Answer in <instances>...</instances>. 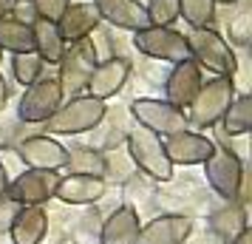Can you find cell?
<instances>
[{
	"instance_id": "1",
	"label": "cell",
	"mask_w": 252,
	"mask_h": 244,
	"mask_svg": "<svg viewBox=\"0 0 252 244\" xmlns=\"http://www.w3.org/2000/svg\"><path fill=\"white\" fill-rule=\"evenodd\" d=\"M105 116H108L105 103L94 100L88 94H80V97L63 100V105L43 122V131L48 137H54V139L57 137H77V134L94 131Z\"/></svg>"
},
{
	"instance_id": "2",
	"label": "cell",
	"mask_w": 252,
	"mask_h": 244,
	"mask_svg": "<svg viewBox=\"0 0 252 244\" xmlns=\"http://www.w3.org/2000/svg\"><path fill=\"white\" fill-rule=\"evenodd\" d=\"M184 37H187L190 60L201 71H210L216 77H232L238 71L235 48L229 46L216 29H190Z\"/></svg>"
},
{
	"instance_id": "3",
	"label": "cell",
	"mask_w": 252,
	"mask_h": 244,
	"mask_svg": "<svg viewBox=\"0 0 252 244\" xmlns=\"http://www.w3.org/2000/svg\"><path fill=\"white\" fill-rule=\"evenodd\" d=\"M125 145H127V156L142 176H148L153 182H170L173 179V165L164 153V139L156 137L153 131L133 125L125 134Z\"/></svg>"
},
{
	"instance_id": "4",
	"label": "cell",
	"mask_w": 252,
	"mask_h": 244,
	"mask_svg": "<svg viewBox=\"0 0 252 244\" xmlns=\"http://www.w3.org/2000/svg\"><path fill=\"white\" fill-rule=\"evenodd\" d=\"M235 97L238 94H235L232 77H213V80L201 82V88L193 97V103L184 108L187 128L190 125L193 128H213V125H218Z\"/></svg>"
},
{
	"instance_id": "5",
	"label": "cell",
	"mask_w": 252,
	"mask_h": 244,
	"mask_svg": "<svg viewBox=\"0 0 252 244\" xmlns=\"http://www.w3.org/2000/svg\"><path fill=\"white\" fill-rule=\"evenodd\" d=\"M133 48L139 54L159 63H184L190 60V48H187V37L176 32L173 26H148L142 32H133Z\"/></svg>"
},
{
	"instance_id": "6",
	"label": "cell",
	"mask_w": 252,
	"mask_h": 244,
	"mask_svg": "<svg viewBox=\"0 0 252 244\" xmlns=\"http://www.w3.org/2000/svg\"><path fill=\"white\" fill-rule=\"evenodd\" d=\"M130 116H133L136 125L153 131L161 139L179 134V131H187L184 111H179L167 100H156V97H139V100H133L130 103Z\"/></svg>"
},
{
	"instance_id": "7",
	"label": "cell",
	"mask_w": 252,
	"mask_h": 244,
	"mask_svg": "<svg viewBox=\"0 0 252 244\" xmlns=\"http://www.w3.org/2000/svg\"><path fill=\"white\" fill-rule=\"evenodd\" d=\"M204 176L210 187L216 190L221 199L227 202H238L241 196V182L247 176V165L241 162L238 153H232L229 148H218L210 153V159L204 162Z\"/></svg>"
},
{
	"instance_id": "8",
	"label": "cell",
	"mask_w": 252,
	"mask_h": 244,
	"mask_svg": "<svg viewBox=\"0 0 252 244\" xmlns=\"http://www.w3.org/2000/svg\"><path fill=\"white\" fill-rule=\"evenodd\" d=\"M63 88H60L57 77H40L37 82L26 85L20 105H17V116L26 125H43L48 116L63 105Z\"/></svg>"
},
{
	"instance_id": "9",
	"label": "cell",
	"mask_w": 252,
	"mask_h": 244,
	"mask_svg": "<svg viewBox=\"0 0 252 244\" xmlns=\"http://www.w3.org/2000/svg\"><path fill=\"white\" fill-rule=\"evenodd\" d=\"M57 66H60L57 82H60V88H63V97L71 100V97L85 94L88 80H91L94 69H96V60H94V54L88 51L85 40H80V43L65 46V51H63V57H60Z\"/></svg>"
},
{
	"instance_id": "10",
	"label": "cell",
	"mask_w": 252,
	"mask_h": 244,
	"mask_svg": "<svg viewBox=\"0 0 252 244\" xmlns=\"http://www.w3.org/2000/svg\"><path fill=\"white\" fill-rule=\"evenodd\" d=\"M60 185V171H34L26 168L23 174H17L9 185V196L20 208H43L48 199H54Z\"/></svg>"
},
{
	"instance_id": "11",
	"label": "cell",
	"mask_w": 252,
	"mask_h": 244,
	"mask_svg": "<svg viewBox=\"0 0 252 244\" xmlns=\"http://www.w3.org/2000/svg\"><path fill=\"white\" fill-rule=\"evenodd\" d=\"M17 153H20L26 168H34V171H63L68 148L60 139L48 137V134H34V137H26V139L17 142Z\"/></svg>"
},
{
	"instance_id": "12",
	"label": "cell",
	"mask_w": 252,
	"mask_h": 244,
	"mask_svg": "<svg viewBox=\"0 0 252 244\" xmlns=\"http://www.w3.org/2000/svg\"><path fill=\"white\" fill-rule=\"evenodd\" d=\"M216 151V142L204 137V134H195V131H179V134H173V137H164V153H167V159L170 165H184V168H190V165H204L210 159V153Z\"/></svg>"
},
{
	"instance_id": "13",
	"label": "cell",
	"mask_w": 252,
	"mask_h": 244,
	"mask_svg": "<svg viewBox=\"0 0 252 244\" xmlns=\"http://www.w3.org/2000/svg\"><path fill=\"white\" fill-rule=\"evenodd\" d=\"M193 233V219L182 213H164L139 227L136 244H184Z\"/></svg>"
},
{
	"instance_id": "14",
	"label": "cell",
	"mask_w": 252,
	"mask_h": 244,
	"mask_svg": "<svg viewBox=\"0 0 252 244\" xmlns=\"http://www.w3.org/2000/svg\"><path fill=\"white\" fill-rule=\"evenodd\" d=\"M130 60L127 57H111L105 60V63H96V69H94L91 80H88V88H85V94L88 97H94V100H99V103H105V100H111V97H116V94L125 88L127 77H130Z\"/></svg>"
},
{
	"instance_id": "15",
	"label": "cell",
	"mask_w": 252,
	"mask_h": 244,
	"mask_svg": "<svg viewBox=\"0 0 252 244\" xmlns=\"http://www.w3.org/2000/svg\"><path fill=\"white\" fill-rule=\"evenodd\" d=\"M201 82H204V71L198 69L193 60L176 63L170 69V74L164 77V100L170 105H176L179 111H184L193 103V97L198 94Z\"/></svg>"
},
{
	"instance_id": "16",
	"label": "cell",
	"mask_w": 252,
	"mask_h": 244,
	"mask_svg": "<svg viewBox=\"0 0 252 244\" xmlns=\"http://www.w3.org/2000/svg\"><path fill=\"white\" fill-rule=\"evenodd\" d=\"M99 20L114 29H125V32H142L148 29V12L142 0H91Z\"/></svg>"
},
{
	"instance_id": "17",
	"label": "cell",
	"mask_w": 252,
	"mask_h": 244,
	"mask_svg": "<svg viewBox=\"0 0 252 244\" xmlns=\"http://www.w3.org/2000/svg\"><path fill=\"white\" fill-rule=\"evenodd\" d=\"M105 179L99 176H74L65 174L60 176V185L54 199H60L63 205H71V208H82V205H96L99 199L105 196Z\"/></svg>"
},
{
	"instance_id": "18",
	"label": "cell",
	"mask_w": 252,
	"mask_h": 244,
	"mask_svg": "<svg viewBox=\"0 0 252 244\" xmlns=\"http://www.w3.org/2000/svg\"><path fill=\"white\" fill-rule=\"evenodd\" d=\"M99 23L102 20H99V14H96L91 0L88 3H71L68 9L63 12V17L57 20V32L65 40V46H71V43L85 40Z\"/></svg>"
},
{
	"instance_id": "19",
	"label": "cell",
	"mask_w": 252,
	"mask_h": 244,
	"mask_svg": "<svg viewBox=\"0 0 252 244\" xmlns=\"http://www.w3.org/2000/svg\"><path fill=\"white\" fill-rule=\"evenodd\" d=\"M139 227H142V221H139L136 208L122 205V208H116L114 213L102 221V227H99V242L96 244H136Z\"/></svg>"
},
{
	"instance_id": "20",
	"label": "cell",
	"mask_w": 252,
	"mask_h": 244,
	"mask_svg": "<svg viewBox=\"0 0 252 244\" xmlns=\"http://www.w3.org/2000/svg\"><path fill=\"white\" fill-rule=\"evenodd\" d=\"M48 233V213L43 208H20L17 219L9 227L12 244H43Z\"/></svg>"
},
{
	"instance_id": "21",
	"label": "cell",
	"mask_w": 252,
	"mask_h": 244,
	"mask_svg": "<svg viewBox=\"0 0 252 244\" xmlns=\"http://www.w3.org/2000/svg\"><path fill=\"white\" fill-rule=\"evenodd\" d=\"M32 32H34V54L43 63L48 66H57L60 57H63V51H65V40L60 37L57 32V23H51V20H37L32 26Z\"/></svg>"
},
{
	"instance_id": "22",
	"label": "cell",
	"mask_w": 252,
	"mask_h": 244,
	"mask_svg": "<svg viewBox=\"0 0 252 244\" xmlns=\"http://www.w3.org/2000/svg\"><path fill=\"white\" fill-rule=\"evenodd\" d=\"M221 134L224 137H247L252 128V97L250 94H241V97H235L232 103H229L227 114L221 116Z\"/></svg>"
},
{
	"instance_id": "23",
	"label": "cell",
	"mask_w": 252,
	"mask_h": 244,
	"mask_svg": "<svg viewBox=\"0 0 252 244\" xmlns=\"http://www.w3.org/2000/svg\"><path fill=\"white\" fill-rule=\"evenodd\" d=\"M244 227H250V224H247L244 205H238V202H227L221 210H216V213L210 216V230L216 233L224 244H227L229 239H235Z\"/></svg>"
},
{
	"instance_id": "24",
	"label": "cell",
	"mask_w": 252,
	"mask_h": 244,
	"mask_svg": "<svg viewBox=\"0 0 252 244\" xmlns=\"http://www.w3.org/2000/svg\"><path fill=\"white\" fill-rule=\"evenodd\" d=\"M65 171L74 176H99L102 179V151L94 145H74V148H68V156H65Z\"/></svg>"
},
{
	"instance_id": "25",
	"label": "cell",
	"mask_w": 252,
	"mask_h": 244,
	"mask_svg": "<svg viewBox=\"0 0 252 244\" xmlns=\"http://www.w3.org/2000/svg\"><path fill=\"white\" fill-rule=\"evenodd\" d=\"M0 48L12 51V54L34 51V32H32V26L17 23L12 17H3L0 20Z\"/></svg>"
},
{
	"instance_id": "26",
	"label": "cell",
	"mask_w": 252,
	"mask_h": 244,
	"mask_svg": "<svg viewBox=\"0 0 252 244\" xmlns=\"http://www.w3.org/2000/svg\"><path fill=\"white\" fill-rule=\"evenodd\" d=\"M179 20L190 29H213L216 0H179Z\"/></svg>"
},
{
	"instance_id": "27",
	"label": "cell",
	"mask_w": 252,
	"mask_h": 244,
	"mask_svg": "<svg viewBox=\"0 0 252 244\" xmlns=\"http://www.w3.org/2000/svg\"><path fill=\"white\" fill-rule=\"evenodd\" d=\"M43 69H46V63L37 57L34 51H26V54H12V74L14 80L20 82V85H32L43 77Z\"/></svg>"
},
{
	"instance_id": "28",
	"label": "cell",
	"mask_w": 252,
	"mask_h": 244,
	"mask_svg": "<svg viewBox=\"0 0 252 244\" xmlns=\"http://www.w3.org/2000/svg\"><path fill=\"white\" fill-rule=\"evenodd\" d=\"M85 46H88V51L94 54V60H96V63H105V60L116 57L114 40H111V32L105 29V23H99L91 35L85 37Z\"/></svg>"
},
{
	"instance_id": "29",
	"label": "cell",
	"mask_w": 252,
	"mask_h": 244,
	"mask_svg": "<svg viewBox=\"0 0 252 244\" xmlns=\"http://www.w3.org/2000/svg\"><path fill=\"white\" fill-rule=\"evenodd\" d=\"M150 26H173L179 20V0H148L145 3Z\"/></svg>"
},
{
	"instance_id": "30",
	"label": "cell",
	"mask_w": 252,
	"mask_h": 244,
	"mask_svg": "<svg viewBox=\"0 0 252 244\" xmlns=\"http://www.w3.org/2000/svg\"><path fill=\"white\" fill-rule=\"evenodd\" d=\"M227 35H229V46H241L247 48L252 40V9H241L227 26Z\"/></svg>"
},
{
	"instance_id": "31",
	"label": "cell",
	"mask_w": 252,
	"mask_h": 244,
	"mask_svg": "<svg viewBox=\"0 0 252 244\" xmlns=\"http://www.w3.org/2000/svg\"><path fill=\"white\" fill-rule=\"evenodd\" d=\"M68 6H71V0H34L37 17L40 20H51V23H57Z\"/></svg>"
},
{
	"instance_id": "32",
	"label": "cell",
	"mask_w": 252,
	"mask_h": 244,
	"mask_svg": "<svg viewBox=\"0 0 252 244\" xmlns=\"http://www.w3.org/2000/svg\"><path fill=\"white\" fill-rule=\"evenodd\" d=\"M9 17L17 20V23H26V26H34L37 20H40V17H37V9H34V0H12Z\"/></svg>"
},
{
	"instance_id": "33",
	"label": "cell",
	"mask_w": 252,
	"mask_h": 244,
	"mask_svg": "<svg viewBox=\"0 0 252 244\" xmlns=\"http://www.w3.org/2000/svg\"><path fill=\"white\" fill-rule=\"evenodd\" d=\"M17 213H20V205H17L9 193L0 196V233H9L12 221L17 219Z\"/></svg>"
},
{
	"instance_id": "34",
	"label": "cell",
	"mask_w": 252,
	"mask_h": 244,
	"mask_svg": "<svg viewBox=\"0 0 252 244\" xmlns=\"http://www.w3.org/2000/svg\"><path fill=\"white\" fill-rule=\"evenodd\" d=\"M227 244H252V230L250 227H244V230H241L235 239H229Z\"/></svg>"
},
{
	"instance_id": "35",
	"label": "cell",
	"mask_w": 252,
	"mask_h": 244,
	"mask_svg": "<svg viewBox=\"0 0 252 244\" xmlns=\"http://www.w3.org/2000/svg\"><path fill=\"white\" fill-rule=\"evenodd\" d=\"M6 103H9V82L0 74V108H6Z\"/></svg>"
},
{
	"instance_id": "36",
	"label": "cell",
	"mask_w": 252,
	"mask_h": 244,
	"mask_svg": "<svg viewBox=\"0 0 252 244\" xmlns=\"http://www.w3.org/2000/svg\"><path fill=\"white\" fill-rule=\"evenodd\" d=\"M9 185H12V179H9V174L3 171V165H0V196H6L9 193Z\"/></svg>"
},
{
	"instance_id": "37",
	"label": "cell",
	"mask_w": 252,
	"mask_h": 244,
	"mask_svg": "<svg viewBox=\"0 0 252 244\" xmlns=\"http://www.w3.org/2000/svg\"><path fill=\"white\" fill-rule=\"evenodd\" d=\"M9 6H12V0H0V20L9 17Z\"/></svg>"
},
{
	"instance_id": "38",
	"label": "cell",
	"mask_w": 252,
	"mask_h": 244,
	"mask_svg": "<svg viewBox=\"0 0 252 244\" xmlns=\"http://www.w3.org/2000/svg\"><path fill=\"white\" fill-rule=\"evenodd\" d=\"M221 3V6H235V3H241V0H216V6Z\"/></svg>"
},
{
	"instance_id": "39",
	"label": "cell",
	"mask_w": 252,
	"mask_h": 244,
	"mask_svg": "<svg viewBox=\"0 0 252 244\" xmlns=\"http://www.w3.org/2000/svg\"><path fill=\"white\" fill-rule=\"evenodd\" d=\"M3 54H6V51H3V48H0V63H3Z\"/></svg>"
}]
</instances>
